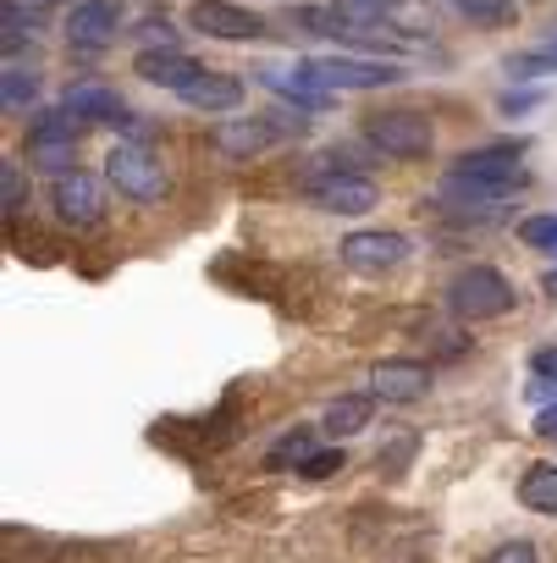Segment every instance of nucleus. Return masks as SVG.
<instances>
[{
	"instance_id": "nucleus-1",
	"label": "nucleus",
	"mask_w": 557,
	"mask_h": 563,
	"mask_svg": "<svg viewBox=\"0 0 557 563\" xmlns=\"http://www.w3.org/2000/svg\"><path fill=\"white\" fill-rule=\"evenodd\" d=\"M530 188L524 161L519 166H497V172H469V166H447L436 177V199L447 216H491L502 205H513Z\"/></svg>"
},
{
	"instance_id": "nucleus-2",
	"label": "nucleus",
	"mask_w": 557,
	"mask_h": 563,
	"mask_svg": "<svg viewBox=\"0 0 557 563\" xmlns=\"http://www.w3.org/2000/svg\"><path fill=\"white\" fill-rule=\"evenodd\" d=\"M299 188H304V199H310L315 210H326V216H365V210L381 205V188H376L365 172L337 166V161H321L315 172H304Z\"/></svg>"
},
{
	"instance_id": "nucleus-3",
	"label": "nucleus",
	"mask_w": 557,
	"mask_h": 563,
	"mask_svg": "<svg viewBox=\"0 0 557 563\" xmlns=\"http://www.w3.org/2000/svg\"><path fill=\"white\" fill-rule=\"evenodd\" d=\"M105 183H111L122 199H133V205H160L166 188H171L160 155H155L144 139H122V144L105 155Z\"/></svg>"
},
{
	"instance_id": "nucleus-4",
	"label": "nucleus",
	"mask_w": 557,
	"mask_h": 563,
	"mask_svg": "<svg viewBox=\"0 0 557 563\" xmlns=\"http://www.w3.org/2000/svg\"><path fill=\"white\" fill-rule=\"evenodd\" d=\"M513 305H519L513 282H508L502 271H491V265H469V271H458V276L447 282V310H453L458 321H497V316H508Z\"/></svg>"
},
{
	"instance_id": "nucleus-5",
	"label": "nucleus",
	"mask_w": 557,
	"mask_h": 563,
	"mask_svg": "<svg viewBox=\"0 0 557 563\" xmlns=\"http://www.w3.org/2000/svg\"><path fill=\"white\" fill-rule=\"evenodd\" d=\"M365 139H370V150L387 155V161H425V155L436 150L431 117H420V111H409V106L365 117Z\"/></svg>"
},
{
	"instance_id": "nucleus-6",
	"label": "nucleus",
	"mask_w": 557,
	"mask_h": 563,
	"mask_svg": "<svg viewBox=\"0 0 557 563\" xmlns=\"http://www.w3.org/2000/svg\"><path fill=\"white\" fill-rule=\"evenodd\" d=\"M299 67L332 95H370L403 78V62H376V56H310Z\"/></svg>"
},
{
	"instance_id": "nucleus-7",
	"label": "nucleus",
	"mask_w": 557,
	"mask_h": 563,
	"mask_svg": "<svg viewBox=\"0 0 557 563\" xmlns=\"http://www.w3.org/2000/svg\"><path fill=\"white\" fill-rule=\"evenodd\" d=\"M78 139H83V122H78L67 106L40 111V117H34V128H29V161H34L40 172L62 177V172H73V166H78Z\"/></svg>"
},
{
	"instance_id": "nucleus-8",
	"label": "nucleus",
	"mask_w": 557,
	"mask_h": 563,
	"mask_svg": "<svg viewBox=\"0 0 557 563\" xmlns=\"http://www.w3.org/2000/svg\"><path fill=\"white\" fill-rule=\"evenodd\" d=\"M188 29L204 40H226V45H248L265 40V18L248 7H232V0H193L188 7Z\"/></svg>"
},
{
	"instance_id": "nucleus-9",
	"label": "nucleus",
	"mask_w": 557,
	"mask_h": 563,
	"mask_svg": "<svg viewBox=\"0 0 557 563\" xmlns=\"http://www.w3.org/2000/svg\"><path fill=\"white\" fill-rule=\"evenodd\" d=\"M51 210H56V221H67V227H94L100 216H105V188H100V177H89V172H62L56 183H51Z\"/></svg>"
},
{
	"instance_id": "nucleus-10",
	"label": "nucleus",
	"mask_w": 557,
	"mask_h": 563,
	"mask_svg": "<svg viewBox=\"0 0 557 563\" xmlns=\"http://www.w3.org/2000/svg\"><path fill=\"white\" fill-rule=\"evenodd\" d=\"M337 254L359 276H387V271H398L409 260V238L403 232H348Z\"/></svg>"
},
{
	"instance_id": "nucleus-11",
	"label": "nucleus",
	"mask_w": 557,
	"mask_h": 563,
	"mask_svg": "<svg viewBox=\"0 0 557 563\" xmlns=\"http://www.w3.org/2000/svg\"><path fill=\"white\" fill-rule=\"evenodd\" d=\"M276 139V122L270 117H237V122H215L210 128V150L221 155V161H254V155H265Z\"/></svg>"
},
{
	"instance_id": "nucleus-12",
	"label": "nucleus",
	"mask_w": 557,
	"mask_h": 563,
	"mask_svg": "<svg viewBox=\"0 0 557 563\" xmlns=\"http://www.w3.org/2000/svg\"><path fill=\"white\" fill-rule=\"evenodd\" d=\"M254 84H259L265 95H276L282 106H293V111H310V117L332 111V89H321L304 67H293V73H282V67H259Z\"/></svg>"
},
{
	"instance_id": "nucleus-13",
	"label": "nucleus",
	"mask_w": 557,
	"mask_h": 563,
	"mask_svg": "<svg viewBox=\"0 0 557 563\" xmlns=\"http://www.w3.org/2000/svg\"><path fill=\"white\" fill-rule=\"evenodd\" d=\"M370 393L381 404H420L431 393V365L425 360H381L370 371Z\"/></svg>"
},
{
	"instance_id": "nucleus-14",
	"label": "nucleus",
	"mask_w": 557,
	"mask_h": 563,
	"mask_svg": "<svg viewBox=\"0 0 557 563\" xmlns=\"http://www.w3.org/2000/svg\"><path fill=\"white\" fill-rule=\"evenodd\" d=\"M122 34V0H78L67 12V40L83 51H100Z\"/></svg>"
},
{
	"instance_id": "nucleus-15",
	"label": "nucleus",
	"mask_w": 557,
	"mask_h": 563,
	"mask_svg": "<svg viewBox=\"0 0 557 563\" xmlns=\"http://www.w3.org/2000/svg\"><path fill=\"white\" fill-rule=\"evenodd\" d=\"M133 78L182 95V89H193V84L204 78V67H199L188 51H138V56H133Z\"/></svg>"
},
{
	"instance_id": "nucleus-16",
	"label": "nucleus",
	"mask_w": 557,
	"mask_h": 563,
	"mask_svg": "<svg viewBox=\"0 0 557 563\" xmlns=\"http://www.w3.org/2000/svg\"><path fill=\"white\" fill-rule=\"evenodd\" d=\"M62 106L83 122V128H127V100L105 84H73L62 95Z\"/></svg>"
},
{
	"instance_id": "nucleus-17",
	"label": "nucleus",
	"mask_w": 557,
	"mask_h": 563,
	"mask_svg": "<svg viewBox=\"0 0 557 563\" xmlns=\"http://www.w3.org/2000/svg\"><path fill=\"white\" fill-rule=\"evenodd\" d=\"M243 95H248V84H243L237 73H204L193 89H182V100H188L193 111H210V117L237 111V106H243Z\"/></svg>"
},
{
	"instance_id": "nucleus-18",
	"label": "nucleus",
	"mask_w": 557,
	"mask_h": 563,
	"mask_svg": "<svg viewBox=\"0 0 557 563\" xmlns=\"http://www.w3.org/2000/svg\"><path fill=\"white\" fill-rule=\"evenodd\" d=\"M40 29H45V7H40V0H0V45H7V56L34 45Z\"/></svg>"
},
{
	"instance_id": "nucleus-19",
	"label": "nucleus",
	"mask_w": 557,
	"mask_h": 563,
	"mask_svg": "<svg viewBox=\"0 0 557 563\" xmlns=\"http://www.w3.org/2000/svg\"><path fill=\"white\" fill-rule=\"evenodd\" d=\"M376 393H348V398H337V404H326V420H321V431L326 437H359V431H370V420H376Z\"/></svg>"
},
{
	"instance_id": "nucleus-20",
	"label": "nucleus",
	"mask_w": 557,
	"mask_h": 563,
	"mask_svg": "<svg viewBox=\"0 0 557 563\" xmlns=\"http://www.w3.org/2000/svg\"><path fill=\"white\" fill-rule=\"evenodd\" d=\"M315 453H321V426H293L282 442L265 453V470H276V475H282V470H304Z\"/></svg>"
},
{
	"instance_id": "nucleus-21",
	"label": "nucleus",
	"mask_w": 557,
	"mask_h": 563,
	"mask_svg": "<svg viewBox=\"0 0 557 563\" xmlns=\"http://www.w3.org/2000/svg\"><path fill=\"white\" fill-rule=\"evenodd\" d=\"M442 7H453L475 29H513L519 23V0H442Z\"/></svg>"
},
{
	"instance_id": "nucleus-22",
	"label": "nucleus",
	"mask_w": 557,
	"mask_h": 563,
	"mask_svg": "<svg viewBox=\"0 0 557 563\" xmlns=\"http://www.w3.org/2000/svg\"><path fill=\"white\" fill-rule=\"evenodd\" d=\"M519 503L535 514H557V464H530L519 475Z\"/></svg>"
},
{
	"instance_id": "nucleus-23",
	"label": "nucleus",
	"mask_w": 557,
	"mask_h": 563,
	"mask_svg": "<svg viewBox=\"0 0 557 563\" xmlns=\"http://www.w3.org/2000/svg\"><path fill=\"white\" fill-rule=\"evenodd\" d=\"M0 100H7V111H34L40 106V73L12 62L7 78H0Z\"/></svg>"
},
{
	"instance_id": "nucleus-24",
	"label": "nucleus",
	"mask_w": 557,
	"mask_h": 563,
	"mask_svg": "<svg viewBox=\"0 0 557 563\" xmlns=\"http://www.w3.org/2000/svg\"><path fill=\"white\" fill-rule=\"evenodd\" d=\"M0 205H7V216H18V210L29 205V172H23L18 161L0 166Z\"/></svg>"
},
{
	"instance_id": "nucleus-25",
	"label": "nucleus",
	"mask_w": 557,
	"mask_h": 563,
	"mask_svg": "<svg viewBox=\"0 0 557 563\" xmlns=\"http://www.w3.org/2000/svg\"><path fill=\"white\" fill-rule=\"evenodd\" d=\"M557 73V40L546 51H530V56H508V78H546Z\"/></svg>"
},
{
	"instance_id": "nucleus-26",
	"label": "nucleus",
	"mask_w": 557,
	"mask_h": 563,
	"mask_svg": "<svg viewBox=\"0 0 557 563\" xmlns=\"http://www.w3.org/2000/svg\"><path fill=\"white\" fill-rule=\"evenodd\" d=\"M519 243H530L541 254H557V216H524L519 221Z\"/></svg>"
},
{
	"instance_id": "nucleus-27",
	"label": "nucleus",
	"mask_w": 557,
	"mask_h": 563,
	"mask_svg": "<svg viewBox=\"0 0 557 563\" xmlns=\"http://www.w3.org/2000/svg\"><path fill=\"white\" fill-rule=\"evenodd\" d=\"M133 40H138L144 51H177V29H171V18H144V23L133 29Z\"/></svg>"
},
{
	"instance_id": "nucleus-28",
	"label": "nucleus",
	"mask_w": 557,
	"mask_h": 563,
	"mask_svg": "<svg viewBox=\"0 0 557 563\" xmlns=\"http://www.w3.org/2000/svg\"><path fill=\"white\" fill-rule=\"evenodd\" d=\"M343 464H348V453H343V448H321L299 475H304V481H332V475H343Z\"/></svg>"
},
{
	"instance_id": "nucleus-29",
	"label": "nucleus",
	"mask_w": 557,
	"mask_h": 563,
	"mask_svg": "<svg viewBox=\"0 0 557 563\" xmlns=\"http://www.w3.org/2000/svg\"><path fill=\"white\" fill-rule=\"evenodd\" d=\"M486 563H541V552H535V541H502Z\"/></svg>"
},
{
	"instance_id": "nucleus-30",
	"label": "nucleus",
	"mask_w": 557,
	"mask_h": 563,
	"mask_svg": "<svg viewBox=\"0 0 557 563\" xmlns=\"http://www.w3.org/2000/svg\"><path fill=\"white\" fill-rule=\"evenodd\" d=\"M535 100H541L535 89H524V95H502L497 111H502V117H524V111H535Z\"/></svg>"
},
{
	"instance_id": "nucleus-31",
	"label": "nucleus",
	"mask_w": 557,
	"mask_h": 563,
	"mask_svg": "<svg viewBox=\"0 0 557 563\" xmlns=\"http://www.w3.org/2000/svg\"><path fill=\"white\" fill-rule=\"evenodd\" d=\"M530 376L557 382V349H535V354H530Z\"/></svg>"
},
{
	"instance_id": "nucleus-32",
	"label": "nucleus",
	"mask_w": 557,
	"mask_h": 563,
	"mask_svg": "<svg viewBox=\"0 0 557 563\" xmlns=\"http://www.w3.org/2000/svg\"><path fill=\"white\" fill-rule=\"evenodd\" d=\"M535 437H557V404H546V409L535 415Z\"/></svg>"
},
{
	"instance_id": "nucleus-33",
	"label": "nucleus",
	"mask_w": 557,
	"mask_h": 563,
	"mask_svg": "<svg viewBox=\"0 0 557 563\" xmlns=\"http://www.w3.org/2000/svg\"><path fill=\"white\" fill-rule=\"evenodd\" d=\"M541 288H546V294L557 299V271H546V276H541Z\"/></svg>"
},
{
	"instance_id": "nucleus-34",
	"label": "nucleus",
	"mask_w": 557,
	"mask_h": 563,
	"mask_svg": "<svg viewBox=\"0 0 557 563\" xmlns=\"http://www.w3.org/2000/svg\"><path fill=\"white\" fill-rule=\"evenodd\" d=\"M40 7H78V0H40Z\"/></svg>"
}]
</instances>
